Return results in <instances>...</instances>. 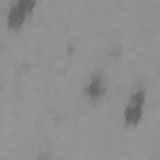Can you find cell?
<instances>
[{
	"instance_id": "1",
	"label": "cell",
	"mask_w": 160,
	"mask_h": 160,
	"mask_svg": "<svg viewBox=\"0 0 160 160\" xmlns=\"http://www.w3.org/2000/svg\"><path fill=\"white\" fill-rule=\"evenodd\" d=\"M145 100H147V89L143 85L134 87V91L124 106V111H122V119H124L126 126H134L141 121L143 111H145Z\"/></svg>"
},
{
	"instance_id": "2",
	"label": "cell",
	"mask_w": 160,
	"mask_h": 160,
	"mask_svg": "<svg viewBox=\"0 0 160 160\" xmlns=\"http://www.w3.org/2000/svg\"><path fill=\"white\" fill-rule=\"evenodd\" d=\"M34 8H36V0H17V2H12L10 10H8V15H6L8 28L17 30L27 21V17L30 15V12Z\"/></svg>"
},
{
	"instance_id": "3",
	"label": "cell",
	"mask_w": 160,
	"mask_h": 160,
	"mask_svg": "<svg viewBox=\"0 0 160 160\" xmlns=\"http://www.w3.org/2000/svg\"><path fill=\"white\" fill-rule=\"evenodd\" d=\"M108 91V81H106V75L102 70H94L91 73V77L87 79V83L83 87V94L89 102H98L104 98Z\"/></svg>"
},
{
	"instance_id": "4",
	"label": "cell",
	"mask_w": 160,
	"mask_h": 160,
	"mask_svg": "<svg viewBox=\"0 0 160 160\" xmlns=\"http://www.w3.org/2000/svg\"><path fill=\"white\" fill-rule=\"evenodd\" d=\"M38 160H53V156H51V154H49V152H42V154H40V158H38Z\"/></svg>"
}]
</instances>
